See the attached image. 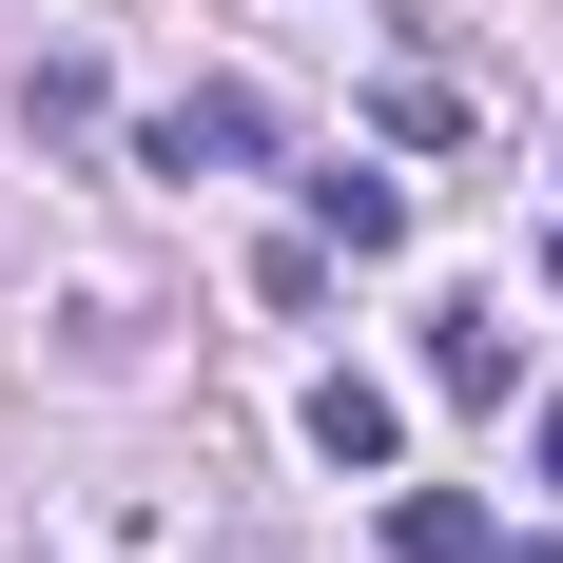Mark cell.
Listing matches in <instances>:
<instances>
[{
  "instance_id": "6da1fadb",
  "label": "cell",
  "mask_w": 563,
  "mask_h": 563,
  "mask_svg": "<svg viewBox=\"0 0 563 563\" xmlns=\"http://www.w3.org/2000/svg\"><path fill=\"white\" fill-rule=\"evenodd\" d=\"M136 156H156V175H253V156H273V98H253V78H195V98H156Z\"/></svg>"
},
{
  "instance_id": "7a4b0ae2",
  "label": "cell",
  "mask_w": 563,
  "mask_h": 563,
  "mask_svg": "<svg viewBox=\"0 0 563 563\" xmlns=\"http://www.w3.org/2000/svg\"><path fill=\"white\" fill-rule=\"evenodd\" d=\"M311 233H331V253H408V175L331 156V175H311Z\"/></svg>"
},
{
  "instance_id": "3957f363",
  "label": "cell",
  "mask_w": 563,
  "mask_h": 563,
  "mask_svg": "<svg viewBox=\"0 0 563 563\" xmlns=\"http://www.w3.org/2000/svg\"><path fill=\"white\" fill-rule=\"evenodd\" d=\"M428 389L506 408V311H486V291H448V311H428Z\"/></svg>"
},
{
  "instance_id": "277c9868",
  "label": "cell",
  "mask_w": 563,
  "mask_h": 563,
  "mask_svg": "<svg viewBox=\"0 0 563 563\" xmlns=\"http://www.w3.org/2000/svg\"><path fill=\"white\" fill-rule=\"evenodd\" d=\"M408 448V408L369 389V369H331V389H311V466H389Z\"/></svg>"
},
{
  "instance_id": "5b68a950",
  "label": "cell",
  "mask_w": 563,
  "mask_h": 563,
  "mask_svg": "<svg viewBox=\"0 0 563 563\" xmlns=\"http://www.w3.org/2000/svg\"><path fill=\"white\" fill-rule=\"evenodd\" d=\"M389 544H408V563H486V544H506V525L466 506V486H408V506H389Z\"/></svg>"
},
{
  "instance_id": "8992f818",
  "label": "cell",
  "mask_w": 563,
  "mask_h": 563,
  "mask_svg": "<svg viewBox=\"0 0 563 563\" xmlns=\"http://www.w3.org/2000/svg\"><path fill=\"white\" fill-rule=\"evenodd\" d=\"M525 466H544V486H563V408H525Z\"/></svg>"
},
{
  "instance_id": "52a82bcc",
  "label": "cell",
  "mask_w": 563,
  "mask_h": 563,
  "mask_svg": "<svg viewBox=\"0 0 563 563\" xmlns=\"http://www.w3.org/2000/svg\"><path fill=\"white\" fill-rule=\"evenodd\" d=\"M544 291H563V253H544Z\"/></svg>"
}]
</instances>
